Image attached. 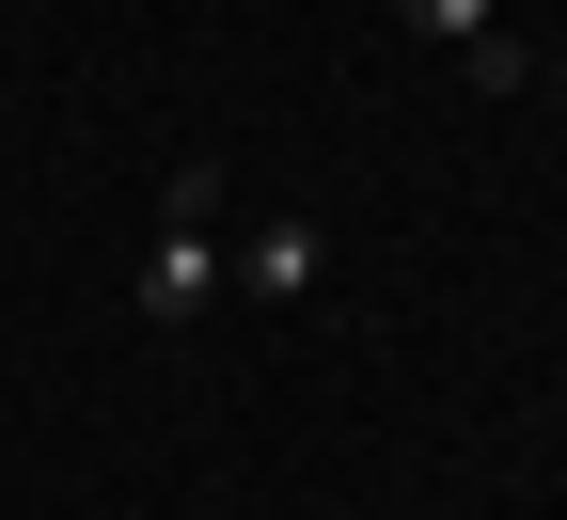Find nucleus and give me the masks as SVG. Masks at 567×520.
Returning <instances> with one entry per match:
<instances>
[{
  "mask_svg": "<svg viewBox=\"0 0 567 520\" xmlns=\"http://www.w3.org/2000/svg\"><path fill=\"white\" fill-rule=\"evenodd\" d=\"M126 300H142V332H189L205 300H221V237H205V174H174L158 237H142V268H126Z\"/></svg>",
  "mask_w": 567,
  "mask_h": 520,
  "instance_id": "f257e3e1",
  "label": "nucleus"
},
{
  "mask_svg": "<svg viewBox=\"0 0 567 520\" xmlns=\"http://www.w3.org/2000/svg\"><path fill=\"white\" fill-rule=\"evenodd\" d=\"M394 32H425L442 63H473V95H536V48L488 17V0H394Z\"/></svg>",
  "mask_w": 567,
  "mask_h": 520,
  "instance_id": "f03ea898",
  "label": "nucleus"
},
{
  "mask_svg": "<svg viewBox=\"0 0 567 520\" xmlns=\"http://www.w3.org/2000/svg\"><path fill=\"white\" fill-rule=\"evenodd\" d=\"M221 284H252V300H316V284H331V237H316V221H252Z\"/></svg>",
  "mask_w": 567,
  "mask_h": 520,
  "instance_id": "7ed1b4c3",
  "label": "nucleus"
}]
</instances>
